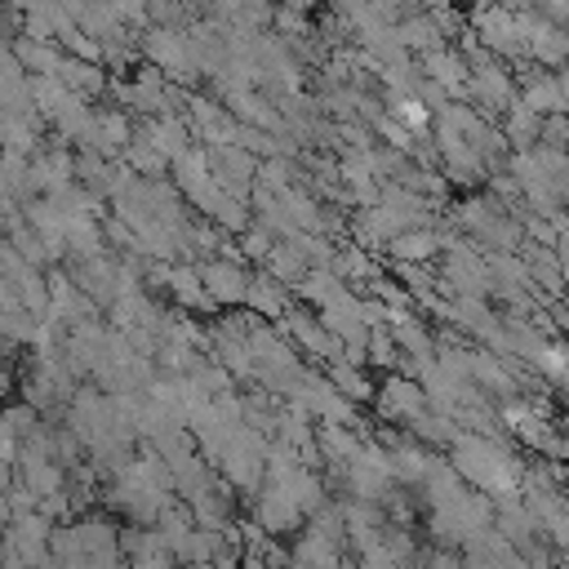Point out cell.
<instances>
[{
    "instance_id": "obj_12",
    "label": "cell",
    "mask_w": 569,
    "mask_h": 569,
    "mask_svg": "<svg viewBox=\"0 0 569 569\" xmlns=\"http://www.w3.org/2000/svg\"><path fill=\"white\" fill-rule=\"evenodd\" d=\"M9 49L22 58V67H27L31 76H53L58 62H62V53H67L62 40H31V36H13Z\"/></svg>"
},
{
    "instance_id": "obj_10",
    "label": "cell",
    "mask_w": 569,
    "mask_h": 569,
    "mask_svg": "<svg viewBox=\"0 0 569 569\" xmlns=\"http://www.w3.org/2000/svg\"><path fill=\"white\" fill-rule=\"evenodd\" d=\"M396 31H400V40H405V49H409L413 58H422V53H431V49L449 44V36H445V31L436 27L431 9H418V13L400 18V22H396Z\"/></svg>"
},
{
    "instance_id": "obj_3",
    "label": "cell",
    "mask_w": 569,
    "mask_h": 569,
    "mask_svg": "<svg viewBox=\"0 0 569 569\" xmlns=\"http://www.w3.org/2000/svg\"><path fill=\"white\" fill-rule=\"evenodd\" d=\"M120 547H124V560H129V565H173V560H178L173 547L164 542L160 525H138V520H129V525L120 529Z\"/></svg>"
},
{
    "instance_id": "obj_2",
    "label": "cell",
    "mask_w": 569,
    "mask_h": 569,
    "mask_svg": "<svg viewBox=\"0 0 569 569\" xmlns=\"http://www.w3.org/2000/svg\"><path fill=\"white\" fill-rule=\"evenodd\" d=\"M249 511H253V520H258L262 529H271L276 538L298 533V529L307 525V507L298 502L293 485H284V480H267V485L258 489V498L249 502Z\"/></svg>"
},
{
    "instance_id": "obj_9",
    "label": "cell",
    "mask_w": 569,
    "mask_h": 569,
    "mask_svg": "<svg viewBox=\"0 0 569 569\" xmlns=\"http://www.w3.org/2000/svg\"><path fill=\"white\" fill-rule=\"evenodd\" d=\"M445 253L440 231L436 227H409L396 240H387V258H405V262H436Z\"/></svg>"
},
{
    "instance_id": "obj_4",
    "label": "cell",
    "mask_w": 569,
    "mask_h": 569,
    "mask_svg": "<svg viewBox=\"0 0 569 569\" xmlns=\"http://www.w3.org/2000/svg\"><path fill=\"white\" fill-rule=\"evenodd\" d=\"M418 67H422L427 76H436L440 84H449V93H453V98H462V102H467L471 67H467V58H462V49H458V44H440V49L422 53V58H418Z\"/></svg>"
},
{
    "instance_id": "obj_7",
    "label": "cell",
    "mask_w": 569,
    "mask_h": 569,
    "mask_svg": "<svg viewBox=\"0 0 569 569\" xmlns=\"http://www.w3.org/2000/svg\"><path fill=\"white\" fill-rule=\"evenodd\" d=\"M253 311H262L267 320H280L289 307H293V289L284 280H276L267 267H253L249 276V298H244Z\"/></svg>"
},
{
    "instance_id": "obj_1",
    "label": "cell",
    "mask_w": 569,
    "mask_h": 569,
    "mask_svg": "<svg viewBox=\"0 0 569 569\" xmlns=\"http://www.w3.org/2000/svg\"><path fill=\"white\" fill-rule=\"evenodd\" d=\"M422 409H431V400H427V387H422L418 378H409V373H400V369L382 373L378 396H373V413H378V422H396V427H405V422L418 418Z\"/></svg>"
},
{
    "instance_id": "obj_5",
    "label": "cell",
    "mask_w": 569,
    "mask_h": 569,
    "mask_svg": "<svg viewBox=\"0 0 569 569\" xmlns=\"http://www.w3.org/2000/svg\"><path fill=\"white\" fill-rule=\"evenodd\" d=\"M240 502H244V498L231 489V480H227V476H222L218 485H209V489H200V493L191 498L196 520H200V525H209V529H227V525H236Z\"/></svg>"
},
{
    "instance_id": "obj_6",
    "label": "cell",
    "mask_w": 569,
    "mask_h": 569,
    "mask_svg": "<svg viewBox=\"0 0 569 569\" xmlns=\"http://www.w3.org/2000/svg\"><path fill=\"white\" fill-rule=\"evenodd\" d=\"M462 565H525V560H520L516 542L498 525H489L462 542Z\"/></svg>"
},
{
    "instance_id": "obj_13",
    "label": "cell",
    "mask_w": 569,
    "mask_h": 569,
    "mask_svg": "<svg viewBox=\"0 0 569 569\" xmlns=\"http://www.w3.org/2000/svg\"><path fill=\"white\" fill-rule=\"evenodd\" d=\"M542 111H533V107H525V102H516L507 116H502V129H507V138H511V147L516 151H529L533 142H542Z\"/></svg>"
},
{
    "instance_id": "obj_16",
    "label": "cell",
    "mask_w": 569,
    "mask_h": 569,
    "mask_svg": "<svg viewBox=\"0 0 569 569\" xmlns=\"http://www.w3.org/2000/svg\"><path fill=\"white\" fill-rule=\"evenodd\" d=\"M387 107H391V116H396L400 124H409L413 133H431V124H436V111H431L418 93H400V98H391Z\"/></svg>"
},
{
    "instance_id": "obj_18",
    "label": "cell",
    "mask_w": 569,
    "mask_h": 569,
    "mask_svg": "<svg viewBox=\"0 0 569 569\" xmlns=\"http://www.w3.org/2000/svg\"><path fill=\"white\" fill-rule=\"evenodd\" d=\"M258 227H267L276 240H289V236H298L302 227H298V218L284 209V200H276L271 209H258Z\"/></svg>"
},
{
    "instance_id": "obj_8",
    "label": "cell",
    "mask_w": 569,
    "mask_h": 569,
    "mask_svg": "<svg viewBox=\"0 0 569 569\" xmlns=\"http://www.w3.org/2000/svg\"><path fill=\"white\" fill-rule=\"evenodd\" d=\"M347 289H351V280H342L333 267H311V271L293 284V298H302V302H311V307L320 311V307H333Z\"/></svg>"
},
{
    "instance_id": "obj_14",
    "label": "cell",
    "mask_w": 569,
    "mask_h": 569,
    "mask_svg": "<svg viewBox=\"0 0 569 569\" xmlns=\"http://www.w3.org/2000/svg\"><path fill=\"white\" fill-rule=\"evenodd\" d=\"M262 267H267L276 280H284L289 289H293V284H298V280L311 271V262H307V258H302V253H298L289 240H276V249L267 253V262H262Z\"/></svg>"
},
{
    "instance_id": "obj_17",
    "label": "cell",
    "mask_w": 569,
    "mask_h": 569,
    "mask_svg": "<svg viewBox=\"0 0 569 569\" xmlns=\"http://www.w3.org/2000/svg\"><path fill=\"white\" fill-rule=\"evenodd\" d=\"M396 365H400V342H396L391 325H373V329H369V369L391 373Z\"/></svg>"
},
{
    "instance_id": "obj_15",
    "label": "cell",
    "mask_w": 569,
    "mask_h": 569,
    "mask_svg": "<svg viewBox=\"0 0 569 569\" xmlns=\"http://www.w3.org/2000/svg\"><path fill=\"white\" fill-rule=\"evenodd\" d=\"M342 560V542H329L311 529H302L298 547H293V565H338Z\"/></svg>"
},
{
    "instance_id": "obj_11",
    "label": "cell",
    "mask_w": 569,
    "mask_h": 569,
    "mask_svg": "<svg viewBox=\"0 0 569 569\" xmlns=\"http://www.w3.org/2000/svg\"><path fill=\"white\" fill-rule=\"evenodd\" d=\"M325 373L338 382V391L342 396H351L356 405H373V396H378V382H373V373H369V365H351V360H329L325 365Z\"/></svg>"
}]
</instances>
